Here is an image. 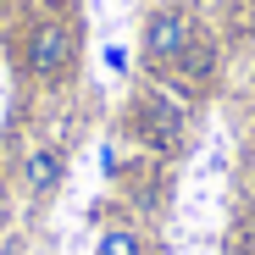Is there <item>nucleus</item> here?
<instances>
[{"mask_svg": "<svg viewBox=\"0 0 255 255\" xmlns=\"http://www.w3.org/2000/svg\"><path fill=\"white\" fill-rule=\"evenodd\" d=\"M78 61V22H61V17H39L22 39V72L50 83L61 78L67 67Z\"/></svg>", "mask_w": 255, "mask_h": 255, "instance_id": "1", "label": "nucleus"}, {"mask_svg": "<svg viewBox=\"0 0 255 255\" xmlns=\"http://www.w3.org/2000/svg\"><path fill=\"white\" fill-rule=\"evenodd\" d=\"M139 50H144V61H150V67H178V56L189 50V22H183V11L155 6V11L144 17Z\"/></svg>", "mask_w": 255, "mask_h": 255, "instance_id": "2", "label": "nucleus"}, {"mask_svg": "<svg viewBox=\"0 0 255 255\" xmlns=\"http://www.w3.org/2000/svg\"><path fill=\"white\" fill-rule=\"evenodd\" d=\"M139 128H144V139H150L155 150H178V144H183V106H178L172 95H144Z\"/></svg>", "mask_w": 255, "mask_h": 255, "instance_id": "3", "label": "nucleus"}, {"mask_svg": "<svg viewBox=\"0 0 255 255\" xmlns=\"http://www.w3.org/2000/svg\"><path fill=\"white\" fill-rule=\"evenodd\" d=\"M61 172H67V161H61V150L56 144H39L33 155H28V166H22V183H28V194H56V183H61Z\"/></svg>", "mask_w": 255, "mask_h": 255, "instance_id": "4", "label": "nucleus"}, {"mask_svg": "<svg viewBox=\"0 0 255 255\" xmlns=\"http://www.w3.org/2000/svg\"><path fill=\"white\" fill-rule=\"evenodd\" d=\"M95 255H144V239H139L133 228H122V222H117V228H106V233H100Z\"/></svg>", "mask_w": 255, "mask_h": 255, "instance_id": "5", "label": "nucleus"}, {"mask_svg": "<svg viewBox=\"0 0 255 255\" xmlns=\"http://www.w3.org/2000/svg\"><path fill=\"white\" fill-rule=\"evenodd\" d=\"M178 67H183L189 78H211V67H217V50H211V45H194V39H189V50L178 56Z\"/></svg>", "mask_w": 255, "mask_h": 255, "instance_id": "6", "label": "nucleus"}, {"mask_svg": "<svg viewBox=\"0 0 255 255\" xmlns=\"http://www.w3.org/2000/svg\"><path fill=\"white\" fill-rule=\"evenodd\" d=\"M106 67L122 78V72H128V50H122V45H106Z\"/></svg>", "mask_w": 255, "mask_h": 255, "instance_id": "7", "label": "nucleus"}]
</instances>
